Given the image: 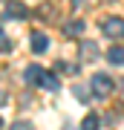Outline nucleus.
Listing matches in <instances>:
<instances>
[{
  "instance_id": "obj_1",
  "label": "nucleus",
  "mask_w": 124,
  "mask_h": 130,
  "mask_svg": "<svg viewBox=\"0 0 124 130\" xmlns=\"http://www.w3.org/2000/svg\"><path fill=\"white\" fill-rule=\"evenodd\" d=\"M90 90H92V95L95 98H107L113 93V78L110 75H104V72H95L92 75V81H90Z\"/></svg>"
},
{
  "instance_id": "obj_2",
  "label": "nucleus",
  "mask_w": 124,
  "mask_h": 130,
  "mask_svg": "<svg viewBox=\"0 0 124 130\" xmlns=\"http://www.w3.org/2000/svg\"><path fill=\"white\" fill-rule=\"evenodd\" d=\"M104 35L107 38H124V20L121 18H107L104 20Z\"/></svg>"
},
{
  "instance_id": "obj_3",
  "label": "nucleus",
  "mask_w": 124,
  "mask_h": 130,
  "mask_svg": "<svg viewBox=\"0 0 124 130\" xmlns=\"http://www.w3.org/2000/svg\"><path fill=\"white\" fill-rule=\"evenodd\" d=\"M46 49H49V38H46L43 32H35V35H32V52H38V55H43Z\"/></svg>"
},
{
  "instance_id": "obj_4",
  "label": "nucleus",
  "mask_w": 124,
  "mask_h": 130,
  "mask_svg": "<svg viewBox=\"0 0 124 130\" xmlns=\"http://www.w3.org/2000/svg\"><path fill=\"white\" fill-rule=\"evenodd\" d=\"M38 84H41V87H46V90H58V75L43 70V75H41V81H38Z\"/></svg>"
},
{
  "instance_id": "obj_5",
  "label": "nucleus",
  "mask_w": 124,
  "mask_h": 130,
  "mask_svg": "<svg viewBox=\"0 0 124 130\" xmlns=\"http://www.w3.org/2000/svg\"><path fill=\"white\" fill-rule=\"evenodd\" d=\"M107 58H110V64H124V46H113Z\"/></svg>"
},
{
  "instance_id": "obj_6",
  "label": "nucleus",
  "mask_w": 124,
  "mask_h": 130,
  "mask_svg": "<svg viewBox=\"0 0 124 130\" xmlns=\"http://www.w3.org/2000/svg\"><path fill=\"white\" fill-rule=\"evenodd\" d=\"M41 75H43L41 67H26V81H29V84H38V81H41Z\"/></svg>"
},
{
  "instance_id": "obj_7",
  "label": "nucleus",
  "mask_w": 124,
  "mask_h": 130,
  "mask_svg": "<svg viewBox=\"0 0 124 130\" xmlns=\"http://www.w3.org/2000/svg\"><path fill=\"white\" fill-rule=\"evenodd\" d=\"M95 49H98L95 43H84V49H81V55L87 58V61H95V58H98V52H95Z\"/></svg>"
},
{
  "instance_id": "obj_8",
  "label": "nucleus",
  "mask_w": 124,
  "mask_h": 130,
  "mask_svg": "<svg viewBox=\"0 0 124 130\" xmlns=\"http://www.w3.org/2000/svg\"><path fill=\"white\" fill-rule=\"evenodd\" d=\"M84 32V23H81V20H72V23H66V35H81Z\"/></svg>"
},
{
  "instance_id": "obj_9",
  "label": "nucleus",
  "mask_w": 124,
  "mask_h": 130,
  "mask_svg": "<svg viewBox=\"0 0 124 130\" xmlns=\"http://www.w3.org/2000/svg\"><path fill=\"white\" fill-rule=\"evenodd\" d=\"M81 130H98V116H87L84 124H81Z\"/></svg>"
},
{
  "instance_id": "obj_10",
  "label": "nucleus",
  "mask_w": 124,
  "mask_h": 130,
  "mask_svg": "<svg viewBox=\"0 0 124 130\" xmlns=\"http://www.w3.org/2000/svg\"><path fill=\"white\" fill-rule=\"evenodd\" d=\"M9 49H12V41H9V35L0 29V52H9Z\"/></svg>"
},
{
  "instance_id": "obj_11",
  "label": "nucleus",
  "mask_w": 124,
  "mask_h": 130,
  "mask_svg": "<svg viewBox=\"0 0 124 130\" xmlns=\"http://www.w3.org/2000/svg\"><path fill=\"white\" fill-rule=\"evenodd\" d=\"M6 14H9V18H23V14H26V9H23V6H9V9H6Z\"/></svg>"
},
{
  "instance_id": "obj_12",
  "label": "nucleus",
  "mask_w": 124,
  "mask_h": 130,
  "mask_svg": "<svg viewBox=\"0 0 124 130\" xmlns=\"http://www.w3.org/2000/svg\"><path fill=\"white\" fill-rule=\"evenodd\" d=\"M12 130H32V124H29V121H17Z\"/></svg>"
},
{
  "instance_id": "obj_13",
  "label": "nucleus",
  "mask_w": 124,
  "mask_h": 130,
  "mask_svg": "<svg viewBox=\"0 0 124 130\" xmlns=\"http://www.w3.org/2000/svg\"><path fill=\"white\" fill-rule=\"evenodd\" d=\"M0 104H6V95H3V93H0Z\"/></svg>"
},
{
  "instance_id": "obj_14",
  "label": "nucleus",
  "mask_w": 124,
  "mask_h": 130,
  "mask_svg": "<svg viewBox=\"0 0 124 130\" xmlns=\"http://www.w3.org/2000/svg\"><path fill=\"white\" fill-rule=\"evenodd\" d=\"M0 124H3V119H0Z\"/></svg>"
}]
</instances>
